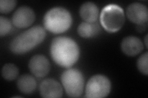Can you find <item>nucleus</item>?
I'll return each instance as SVG.
<instances>
[{
	"instance_id": "f257e3e1",
	"label": "nucleus",
	"mask_w": 148,
	"mask_h": 98,
	"mask_svg": "<svg viewBox=\"0 0 148 98\" xmlns=\"http://www.w3.org/2000/svg\"><path fill=\"white\" fill-rule=\"evenodd\" d=\"M50 53L54 62L59 66L70 68L78 61L80 49L72 39L59 36L53 39L50 45Z\"/></svg>"
},
{
	"instance_id": "f03ea898",
	"label": "nucleus",
	"mask_w": 148,
	"mask_h": 98,
	"mask_svg": "<svg viewBox=\"0 0 148 98\" xmlns=\"http://www.w3.org/2000/svg\"><path fill=\"white\" fill-rule=\"evenodd\" d=\"M46 31L41 26H35L17 36L11 42L9 48L16 55L29 52L45 40Z\"/></svg>"
},
{
	"instance_id": "7ed1b4c3",
	"label": "nucleus",
	"mask_w": 148,
	"mask_h": 98,
	"mask_svg": "<svg viewBox=\"0 0 148 98\" xmlns=\"http://www.w3.org/2000/svg\"><path fill=\"white\" fill-rule=\"evenodd\" d=\"M72 23L71 14L62 7L51 8L45 14L43 25L48 31L54 34H61L70 28Z\"/></svg>"
},
{
	"instance_id": "20e7f679",
	"label": "nucleus",
	"mask_w": 148,
	"mask_h": 98,
	"mask_svg": "<svg viewBox=\"0 0 148 98\" xmlns=\"http://www.w3.org/2000/svg\"><path fill=\"white\" fill-rule=\"evenodd\" d=\"M99 20L103 28L106 31L113 33L119 31L124 24V11L117 4H109L102 9Z\"/></svg>"
},
{
	"instance_id": "39448f33",
	"label": "nucleus",
	"mask_w": 148,
	"mask_h": 98,
	"mask_svg": "<svg viewBox=\"0 0 148 98\" xmlns=\"http://www.w3.org/2000/svg\"><path fill=\"white\" fill-rule=\"evenodd\" d=\"M62 86L66 94L71 97L81 96L84 88V77L77 69L69 68L64 71L61 77Z\"/></svg>"
},
{
	"instance_id": "423d86ee",
	"label": "nucleus",
	"mask_w": 148,
	"mask_h": 98,
	"mask_svg": "<svg viewBox=\"0 0 148 98\" xmlns=\"http://www.w3.org/2000/svg\"><path fill=\"white\" fill-rule=\"evenodd\" d=\"M111 83L105 76L98 74L91 77L85 88V96L88 98H103L110 92Z\"/></svg>"
},
{
	"instance_id": "0eeeda50",
	"label": "nucleus",
	"mask_w": 148,
	"mask_h": 98,
	"mask_svg": "<svg viewBox=\"0 0 148 98\" xmlns=\"http://www.w3.org/2000/svg\"><path fill=\"white\" fill-rule=\"evenodd\" d=\"M35 20V14L33 9L28 6L18 7L13 14L12 22L18 28H25L33 24Z\"/></svg>"
},
{
	"instance_id": "6e6552de",
	"label": "nucleus",
	"mask_w": 148,
	"mask_h": 98,
	"mask_svg": "<svg viewBox=\"0 0 148 98\" xmlns=\"http://www.w3.org/2000/svg\"><path fill=\"white\" fill-rule=\"evenodd\" d=\"M29 68L32 74L36 77L43 78L50 71V63L45 56L36 55L29 61Z\"/></svg>"
},
{
	"instance_id": "1a4fd4ad",
	"label": "nucleus",
	"mask_w": 148,
	"mask_h": 98,
	"mask_svg": "<svg viewBox=\"0 0 148 98\" xmlns=\"http://www.w3.org/2000/svg\"><path fill=\"white\" fill-rule=\"evenodd\" d=\"M126 14L130 21L137 25H143L148 20L147 7L140 3H133L127 7Z\"/></svg>"
},
{
	"instance_id": "9d476101",
	"label": "nucleus",
	"mask_w": 148,
	"mask_h": 98,
	"mask_svg": "<svg viewBox=\"0 0 148 98\" xmlns=\"http://www.w3.org/2000/svg\"><path fill=\"white\" fill-rule=\"evenodd\" d=\"M40 94L45 98H59L63 95L62 87L53 78L45 79L40 83Z\"/></svg>"
},
{
	"instance_id": "9b49d317",
	"label": "nucleus",
	"mask_w": 148,
	"mask_h": 98,
	"mask_svg": "<svg viewBox=\"0 0 148 98\" xmlns=\"http://www.w3.org/2000/svg\"><path fill=\"white\" fill-rule=\"evenodd\" d=\"M144 49V45L140 39L135 36H127L121 43L122 52L130 57H134L140 54Z\"/></svg>"
},
{
	"instance_id": "f8f14e48",
	"label": "nucleus",
	"mask_w": 148,
	"mask_h": 98,
	"mask_svg": "<svg viewBox=\"0 0 148 98\" xmlns=\"http://www.w3.org/2000/svg\"><path fill=\"white\" fill-rule=\"evenodd\" d=\"M79 13L82 19L90 23H94L99 17V9L92 2L83 3L80 8Z\"/></svg>"
},
{
	"instance_id": "ddd939ff",
	"label": "nucleus",
	"mask_w": 148,
	"mask_h": 98,
	"mask_svg": "<svg viewBox=\"0 0 148 98\" xmlns=\"http://www.w3.org/2000/svg\"><path fill=\"white\" fill-rule=\"evenodd\" d=\"M17 86L21 93L25 95H30L36 89V81L31 75L24 74L18 78Z\"/></svg>"
},
{
	"instance_id": "4468645a",
	"label": "nucleus",
	"mask_w": 148,
	"mask_h": 98,
	"mask_svg": "<svg viewBox=\"0 0 148 98\" xmlns=\"http://www.w3.org/2000/svg\"><path fill=\"white\" fill-rule=\"evenodd\" d=\"M99 28L96 25L83 22L78 25L77 31L78 34L82 38H90L96 34Z\"/></svg>"
},
{
	"instance_id": "2eb2a0df",
	"label": "nucleus",
	"mask_w": 148,
	"mask_h": 98,
	"mask_svg": "<svg viewBox=\"0 0 148 98\" xmlns=\"http://www.w3.org/2000/svg\"><path fill=\"white\" fill-rule=\"evenodd\" d=\"M3 77L6 80L12 81L15 80L18 75V69L15 64L7 63L4 64L1 71Z\"/></svg>"
},
{
	"instance_id": "dca6fc26",
	"label": "nucleus",
	"mask_w": 148,
	"mask_h": 98,
	"mask_svg": "<svg viewBox=\"0 0 148 98\" xmlns=\"http://www.w3.org/2000/svg\"><path fill=\"white\" fill-rule=\"evenodd\" d=\"M148 53L146 52L141 55L137 60V68L141 73L145 76L148 74Z\"/></svg>"
},
{
	"instance_id": "f3484780",
	"label": "nucleus",
	"mask_w": 148,
	"mask_h": 98,
	"mask_svg": "<svg viewBox=\"0 0 148 98\" xmlns=\"http://www.w3.org/2000/svg\"><path fill=\"white\" fill-rule=\"evenodd\" d=\"M12 29L11 23L8 18L0 17V36L3 37L7 35Z\"/></svg>"
},
{
	"instance_id": "a211bd4d",
	"label": "nucleus",
	"mask_w": 148,
	"mask_h": 98,
	"mask_svg": "<svg viewBox=\"0 0 148 98\" xmlns=\"http://www.w3.org/2000/svg\"><path fill=\"white\" fill-rule=\"evenodd\" d=\"M17 4L14 0H1L0 1V12L1 14H8L11 12Z\"/></svg>"
},
{
	"instance_id": "6ab92c4d",
	"label": "nucleus",
	"mask_w": 148,
	"mask_h": 98,
	"mask_svg": "<svg viewBox=\"0 0 148 98\" xmlns=\"http://www.w3.org/2000/svg\"><path fill=\"white\" fill-rule=\"evenodd\" d=\"M145 43L146 48H147V35H146V36H145Z\"/></svg>"
}]
</instances>
